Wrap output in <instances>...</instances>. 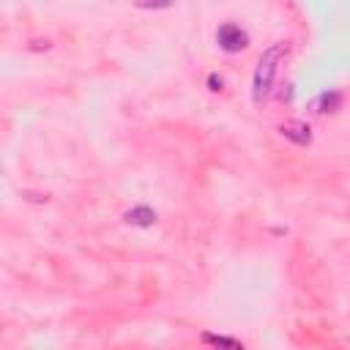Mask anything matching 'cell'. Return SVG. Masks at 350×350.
Masks as SVG:
<instances>
[{
  "mask_svg": "<svg viewBox=\"0 0 350 350\" xmlns=\"http://www.w3.org/2000/svg\"><path fill=\"white\" fill-rule=\"evenodd\" d=\"M139 8H153V11H159V8H170L175 0H134Z\"/></svg>",
  "mask_w": 350,
  "mask_h": 350,
  "instance_id": "obj_7",
  "label": "cell"
},
{
  "mask_svg": "<svg viewBox=\"0 0 350 350\" xmlns=\"http://www.w3.org/2000/svg\"><path fill=\"white\" fill-rule=\"evenodd\" d=\"M339 104H342V96L331 90V93L317 96V98H314V104H312V109H314V112H336V109H339Z\"/></svg>",
  "mask_w": 350,
  "mask_h": 350,
  "instance_id": "obj_5",
  "label": "cell"
},
{
  "mask_svg": "<svg viewBox=\"0 0 350 350\" xmlns=\"http://www.w3.org/2000/svg\"><path fill=\"white\" fill-rule=\"evenodd\" d=\"M129 224H134V227H150L153 221H156V211L153 208H148V205H137V208H131V211H126V216H123Z\"/></svg>",
  "mask_w": 350,
  "mask_h": 350,
  "instance_id": "obj_4",
  "label": "cell"
},
{
  "mask_svg": "<svg viewBox=\"0 0 350 350\" xmlns=\"http://www.w3.org/2000/svg\"><path fill=\"white\" fill-rule=\"evenodd\" d=\"M208 85H211V90H221V79H219L216 74H213V77L208 79Z\"/></svg>",
  "mask_w": 350,
  "mask_h": 350,
  "instance_id": "obj_8",
  "label": "cell"
},
{
  "mask_svg": "<svg viewBox=\"0 0 350 350\" xmlns=\"http://www.w3.org/2000/svg\"><path fill=\"white\" fill-rule=\"evenodd\" d=\"M216 41H219V46H221L224 52H241V49H246L249 36H246V30H241L238 25L227 22V25H221V27L216 30Z\"/></svg>",
  "mask_w": 350,
  "mask_h": 350,
  "instance_id": "obj_2",
  "label": "cell"
},
{
  "mask_svg": "<svg viewBox=\"0 0 350 350\" xmlns=\"http://www.w3.org/2000/svg\"><path fill=\"white\" fill-rule=\"evenodd\" d=\"M202 342H208V345H221V347H235V350H241V342H238V339H230V336L202 334Z\"/></svg>",
  "mask_w": 350,
  "mask_h": 350,
  "instance_id": "obj_6",
  "label": "cell"
},
{
  "mask_svg": "<svg viewBox=\"0 0 350 350\" xmlns=\"http://www.w3.org/2000/svg\"><path fill=\"white\" fill-rule=\"evenodd\" d=\"M284 52H287V44L279 41V44L268 46V49L260 55V63H257V68H254V79H252V96H254L257 104L271 93L273 74H276V66H279V60L284 57Z\"/></svg>",
  "mask_w": 350,
  "mask_h": 350,
  "instance_id": "obj_1",
  "label": "cell"
},
{
  "mask_svg": "<svg viewBox=\"0 0 350 350\" xmlns=\"http://www.w3.org/2000/svg\"><path fill=\"white\" fill-rule=\"evenodd\" d=\"M279 131H282V137H284V139H290V142H295V145H309V142H312V131H309V126H306V123L293 120V123L279 126Z\"/></svg>",
  "mask_w": 350,
  "mask_h": 350,
  "instance_id": "obj_3",
  "label": "cell"
}]
</instances>
